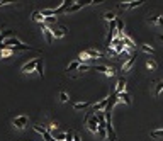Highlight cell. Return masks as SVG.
Segmentation results:
<instances>
[{
    "instance_id": "obj_1",
    "label": "cell",
    "mask_w": 163,
    "mask_h": 141,
    "mask_svg": "<svg viewBox=\"0 0 163 141\" xmlns=\"http://www.w3.org/2000/svg\"><path fill=\"white\" fill-rule=\"evenodd\" d=\"M109 99L111 97H106V99H100L99 102H95L94 104V107H92V112H97V114H102V112H106V107H107V104H109Z\"/></svg>"
},
{
    "instance_id": "obj_2",
    "label": "cell",
    "mask_w": 163,
    "mask_h": 141,
    "mask_svg": "<svg viewBox=\"0 0 163 141\" xmlns=\"http://www.w3.org/2000/svg\"><path fill=\"white\" fill-rule=\"evenodd\" d=\"M15 129H24V127L29 124V117L27 116H17V117H14V121H12Z\"/></svg>"
},
{
    "instance_id": "obj_3",
    "label": "cell",
    "mask_w": 163,
    "mask_h": 141,
    "mask_svg": "<svg viewBox=\"0 0 163 141\" xmlns=\"http://www.w3.org/2000/svg\"><path fill=\"white\" fill-rule=\"evenodd\" d=\"M85 124H87V127H89V131H90V133L97 134V127H99V116H97V114L90 116V119H89V121H87Z\"/></svg>"
},
{
    "instance_id": "obj_4",
    "label": "cell",
    "mask_w": 163,
    "mask_h": 141,
    "mask_svg": "<svg viewBox=\"0 0 163 141\" xmlns=\"http://www.w3.org/2000/svg\"><path fill=\"white\" fill-rule=\"evenodd\" d=\"M32 127H34V131H36V133H39V134H43V138H44L46 141H56V139H54L51 134H49V131L46 129V127H41L39 124H36V126H32Z\"/></svg>"
},
{
    "instance_id": "obj_5",
    "label": "cell",
    "mask_w": 163,
    "mask_h": 141,
    "mask_svg": "<svg viewBox=\"0 0 163 141\" xmlns=\"http://www.w3.org/2000/svg\"><path fill=\"white\" fill-rule=\"evenodd\" d=\"M141 0H133V2H126V3H119V10H131V9H136V7L141 5Z\"/></svg>"
},
{
    "instance_id": "obj_6",
    "label": "cell",
    "mask_w": 163,
    "mask_h": 141,
    "mask_svg": "<svg viewBox=\"0 0 163 141\" xmlns=\"http://www.w3.org/2000/svg\"><path fill=\"white\" fill-rule=\"evenodd\" d=\"M41 31H43V34H44V38H46V41H48L49 44L54 41V38H53V32H51V27L49 26H46V24H41Z\"/></svg>"
},
{
    "instance_id": "obj_7",
    "label": "cell",
    "mask_w": 163,
    "mask_h": 141,
    "mask_svg": "<svg viewBox=\"0 0 163 141\" xmlns=\"http://www.w3.org/2000/svg\"><path fill=\"white\" fill-rule=\"evenodd\" d=\"M87 3H90V2H73L72 5H70L68 9H66L65 14H73V12H78L83 5H87Z\"/></svg>"
},
{
    "instance_id": "obj_8",
    "label": "cell",
    "mask_w": 163,
    "mask_h": 141,
    "mask_svg": "<svg viewBox=\"0 0 163 141\" xmlns=\"http://www.w3.org/2000/svg\"><path fill=\"white\" fill-rule=\"evenodd\" d=\"M134 61H136V56H129L128 60L122 63V72H124V73L131 72V68L134 66Z\"/></svg>"
},
{
    "instance_id": "obj_9",
    "label": "cell",
    "mask_w": 163,
    "mask_h": 141,
    "mask_svg": "<svg viewBox=\"0 0 163 141\" xmlns=\"http://www.w3.org/2000/svg\"><path fill=\"white\" fill-rule=\"evenodd\" d=\"M37 61H39V58H36V60H32V61H29V63H26V65L22 66V73H31L32 70H36Z\"/></svg>"
},
{
    "instance_id": "obj_10",
    "label": "cell",
    "mask_w": 163,
    "mask_h": 141,
    "mask_svg": "<svg viewBox=\"0 0 163 141\" xmlns=\"http://www.w3.org/2000/svg\"><path fill=\"white\" fill-rule=\"evenodd\" d=\"M121 39H122L124 48H126V49H134V48H136V43H134L131 38H129L128 34H122V38H121Z\"/></svg>"
},
{
    "instance_id": "obj_11",
    "label": "cell",
    "mask_w": 163,
    "mask_h": 141,
    "mask_svg": "<svg viewBox=\"0 0 163 141\" xmlns=\"http://www.w3.org/2000/svg\"><path fill=\"white\" fill-rule=\"evenodd\" d=\"M126 78L124 77H121L119 80H117V85H116V95H119V94H122V92H126Z\"/></svg>"
},
{
    "instance_id": "obj_12",
    "label": "cell",
    "mask_w": 163,
    "mask_h": 141,
    "mask_svg": "<svg viewBox=\"0 0 163 141\" xmlns=\"http://www.w3.org/2000/svg\"><path fill=\"white\" fill-rule=\"evenodd\" d=\"M148 22L153 26H163V15H149Z\"/></svg>"
},
{
    "instance_id": "obj_13",
    "label": "cell",
    "mask_w": 163,
    "mask_h": 141,
    "mask_svg": "<svg viewBox=\"0 0 163 141\" xmlns=\"http://www.w3.org/2000/svg\"><path fill=\"white\" fill-rule=\"evenodd\" d=\"M117 99H119V102H124V104H128V106H131V94L129 92H122V94H119L117 95Z\"/></svg>"
},
{
    "instance_id": "obj_14",
    "label": "cell",
    "mask_w": 163,
    "mask_h": 141,
    "mask_svg": "<svg viewBox=\"0 0 163 141\" xmlns=\"http://www.w3.org/2000/svg\"><path fill=\"white\" fill-rule=\"evenodd\" d=\"M51 32H53V38H63L66 34V27H54L51 29Z\"/></svg>"
},
{
    "instance_id": "obj_15",
    "label": "cell",
    "mask_w": 163,
    "mask_h": 141,
    "mask_svg": "<svg viewBox=\"0 0 163 141\" xmlns=\"http://www.w3.org/2000/svg\"><path fill=\"white\" fill-rule=\"evenodd\" d=\"M85 53H87L90 58H106V55H104L102 51H99V49H87Z\"/></svg>"
},
{
    "instance_id": "obj_16",
    "label": "cell",
    "mask_w": 163,
    "mask_h": 141,
    "mask_svg": "<svg viewBox=\"0 0 163 141\" xmlns=\"http://www.w3.org/2000/svg\"><path fill=\"white\" fill-rule=\"evenodd\" d=\"M89 106H90V102H89V100H83V102H75V104H73V109H75V111H82V109H87Z\"/></svg>"
},
{
    "instance_id": "obj_17",
    "label": "cell",
    "mask_w": 163,
    "mask_h": 141,
    "mask_svg": "<svg viewBox=\"0 0 163 141\" xmlns=\"http://www.w3.org/2000/svg\"><path fill=\"white\" fill-rule=\"evenodd\" d=\"M80 65H82L80 61H72V63H70V65L65 68V72L70 73V72H73V70H78V66H80Z\"/></svg>"
},
{
    "instance_id": "obj_18",
    "label": "cell",
    "mask_w": 163,
    "mask_h": 141,
    "mask_svg": "<svg viewBox=\"0 0 163 141\" xmlns=\"http://www.w3.org/2000/svg\"><path fill=\"white\" fill-rule=\"evenodd\" d=\"M32 19H34L36 22H39V24H44V15L41 14L39 10H36L34 14H32Z\"/></svg>"
},
{
    "instance_id": "obj_19",
    "label": "cell",
    "mask_w": 163,
    "mask_h": 141,
    "mask_svg": "<svg viewBox=\"0 0 163 141\" xmlns=\"http://www.w3.org/2000/svg\"><path fill=\"white\" fill-rule=\"evenodd\" d=\"M146 66H148V70H151V72H155V70L158 68V63L153 60V58H148V61H146Z\"/></svg>"
},
{
    "instance_id": "obj_20",
    "label": "cell",
    "mask_w": 163,
    "mask_h": 141,
    "mask_svg": "<svg viewBox=\"0 0 163 141\" xmlns=\"http://www.w3.org/2000/svg\"><path fill=\"white\" fill-rule=\"evenodd\" d=\"M141 51L146 53V55H149V56L155 55V49H153L151 46H148V44H141Z\"/></svg>"
},
{
    "instance_id": "obj_21",
    "label": "cell",
    "mask_w": 163,
    "mask_h": 141,
    "mask_svg": "<svg viewBox=\"0 0 163 141\" xmlns=\"http://www.w3.org/2000/svg\"><path fill=\"white\" fill-rule=\"evenodd\" d=\"M104 20H106V22H112V20H116V14H114V12H106V14H104Z\"/></svg>"
},
{
    "instance_id": "obj_22",
    "label": "cell",
    "mask_w": 163,
    "mask_h": 141,
    "mask_svg": "<svg viewBox=\"0 0 163 141\" xmlns=\"http://www.w3.org/2000/svg\"><path fill=\"white\" fill-rule=\"evenodd\" d=\"M36 73H37V75H39L41 78H43L44 77V72H43V61H37V65H36Z\"/></svg>"
},
{
    "instance_id": "obj_23",
    "label": "cell",
    "mask_w": 163,
    "mask_h": 141,
    "mask_svg": "<svg viewBox=\"0 0 163 141\" xmlns=\"http://www.w3.org/2000/svg\"><path fill=\"white\" fill-rule=\"evenodd\" d=\"M89 60H90V56L87 55L85 51H82V53H80V56H78V61H80V63H87Z\"/></svg>"
},
{
    "instance_id": "obj_24",
    "label": "cell",
    "mask_w": 163,
    "mask_h": 141,
    "mask_svg": "<svg viewBox=\"0 0 163 141\" xmlns=\"http://www.w3.org/2000/svg\"><path fill=\"white\" fill-rule=\"evenodd\" d=\"M151 138H163V129H155V131H151Z\"/></svg>"
},
{
    "instance_id": "obj_25",
    "label": "cell",
    "mask_w": 163,
    "mask_h": 141,
    "mask_svg": "<svg viewBox=\"0 0 163 141\" xmlns=\"http://www.w3.org/2000/svg\"><path fill=\"white\" fill-rule=\"evenodd\" d=\"M163 92V80H160L156 84V89H155V95H160Z\"/></svg>"
},
{
    "instance_id": "obj_26",
    "label": "cell",
    "mask_w": 163,
    "mask_h": 141,
    "mask_svg": "<svg viewBox=\"0 0 163 141\" xmlns=\"http://www.w3.org/2000/svg\"><path fill=\"white\" fill-rule=\"evenodd\" d=\"M58 22V19L56 17H44V24L48 26V24H56Z\"/></svg>"
},
{
    "instance_id": "obj_27",
    "label": "cell",
    "mask_w": 163,
    "mask_h": 141,
    "mask_svg": "<svg viewBox=\"0 0 163 141\" xmlns=\"http://www.w3.org/2000/svg\"><path fill=\"white\" fill-rule=\"evenodd\" d=\"M89 70H94V66H89V65H80L78 66V72H89Z\"/></svg>"
},
{
    "instance_id": "obj_28",
    "label": "cell",
    "mask_w": 163,
    "mask_h": 141,
    "mask_svg": "<svg viewBox=\"0 0 163 141\" xmlns=\"http://www.w3.org/2000/svg\"><path fill=\"white\" fill-rule=\"evenodd\" d=\"M106 75H107L109 78H111V77H114V75H116V70L112 68V66H107V72H106Z\"/></svg>"
},
{
    "instance_id": "obj_29",
    "label": "cell",
    "mask_w": 163,
    "mask_h": 141,
    "mask_svg": "<svg viewBox=\"0 0 163 141\" xmlns=\"http://www.w3.org/2000/svg\"><path fill=\"white\" fill-rule=\"evenodd\" d=\"M60 100L63 102V104L68 102V94H66V92H61V94H60Z\"/></svg>"
},
{
    "instance_id": "obj_30",
    "label": "cell",
    "mask_w": 163,
    "mask_h": 141,
    "mask_svg": "<svg viewBox=\"0 0 163 141\" xmlns=\"http://www.w3.org/2000/svg\"><path fill=\"white\" fill-rule=\"evenodd\" d=\"M73 141H82V138H80V134H78L77 131L73 133Z\"/></svg>"
},
{
    "instance_id": "obj_31",
    "label": "cell",
    "mask_w": 163,
    "mask_h": 141,
    "mask_svg": "<svg viewBox=\"0 0 163 141\" xmlns=\"http://www.w3.org/2000/svg\"><path fill=\"white\" fill-rule=\"evenodd\" d=\"M158 39H160L161 43H163V34H160V36H158Z\"/></svg>"
}]
</instances>
